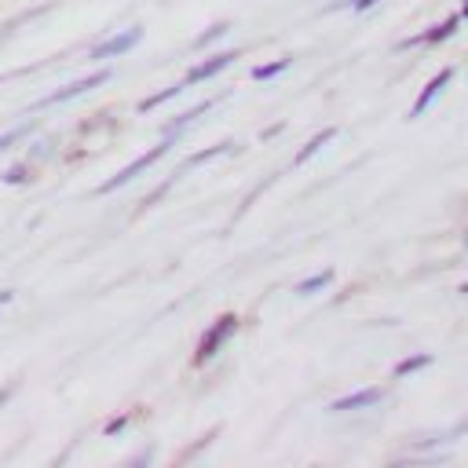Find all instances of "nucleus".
Here are the masks:
<instances>
[{
    "label": "nucleus",
    "mask_w": 468,
    "mask_h": 468,
    "mask_svg": "<svg viewBox=\"0 0 468 468\" xmlns=\"http://www.w3.org/2000/svg\"><path fill=\"white\" fill-rule=\"evenodd\" d=\"M241 329V314L238 311H223L219 318H212L205 329H201V336H197V344H194V355H190V366L194 369H205L230 340H234V333Z\"/></svg>",
    "instance_id": "obj_1"
},
{
    "label": "nucleus",
    "mask_w": 468,
    "mask_h": 468,
    "mask_svg": "<svg viewBox=\"0 0 468 468\" xmlns=\"http://www.w3.org/2000/svg\"><path fill=\"white\" fill-rule=\"evenodd\" d=\"M176 143H179V139H172V135H161V139H157V143H154V146H150L146 154H139V157H132V161H128L124 168H117V172H113L110 179H102V183H99V186H95L91 194H95V197H102V194H113V190H121V186H128L132 179H139L143 172H150V168H154V165H157L161 157H168V150H172Z\"/></svg>",
    "instance_id": "obj_2"
},
{
    "label": "nucleus",
    "mask_w": 468,
    "mask_h": 468,
    "mask_svg": "<svg viewBox=\"0 0 468 468\" xmlns=\"http://www.w3.org/2000/svg\"><path fill=\"white\" fill-rule=\"evenodd\" d=\"M106 80H110V69H106V66H102V69H91V73H84V77H77V80L55 88V91L40 95L37 102H29V113H37V110H51V106H62V102H73V99H80V95L102 88Z\"/></svg>",
    "instance_id": "obj_3"
},
{
    "label": "nucleus",
    "mask_w": 468,
    "mask_h": 468,
    "mask_svg": "<svg viewBox=\"0 0 468 468\" xmlns=\"http://www.w3.org/2000/svg\"><path fill=\"white\" fill-rule=\"evenodd\" d=\"M143 40V26H128V29H117L110 37H102L99 44L88 48V62H110V58H121L128 55L132 48H139Z\"/></svg>",
    "instance_id": "obj_4"
},
{
    "label": "nucleus",
    "mask_w": 468,
    "mask_h": 468,
    "mask_svg": "<svg viewBox=\"0 0 468 468\" xmlns=\"http://www.w3.org/2000/svg\"><path fill=\"white\" fill-rule=\"evenodd\" d=\"M238 58H241V51H238V48H223V51H212V55L197 58V62H194V66L183 73V84H186V88H194V84H205V80L219 77L223 69H230Z\"/></svg>",
    "instance_id": "obj_5"
},
{
    "label": "nucleus",
    "mask_w": 468,
    "mask_h": 468,
    "mask_svg": "<svg viewBox=\"0 0 468 468\" xmlns=\"http://www.w3.org/2000/svg\"><path fill=\"white\" fill-rule=\"evenodd\" d=\"M457 29H461V15H446L442 22H431L428 29H420V33H413V37H402L395 48H399V51H410V48H439V44H446Z\"/></svg>",
    "instance_id": "obj_6"
},
{
    "label": "nucleus",
    "mask_w": 468,
    "mask_h": 468,
    "mask_svg": "<svg viewBox=\"0 0 468 468\" xmlns=\"http://www.w3.org/2000/svg\"><path fill=\"white\" fill-rule=\"evenodd\" d=\"M384 399H388V388H380V384H369V388H355V391H347V395L333 399V402H329V413L344 417V413H362V410H377V406H380Z\"/></svg>",
    "instance_id": "obj_7"
},
{
    "label": "nucleus",
    "mask_w": 468,
    "mask_h": 468,
    "mask_svg": "<svg viewBox=\"0 0 468 468\" xmlns=\"http://www.w3.org/2000/svg\"><path fill=\"white\" fill-rule=\"evenodd\" d=\"M450 80H453V66H442V69H439V73L420 88V95L413 99V106H410V121H413V117H420V113H428V106H431V102L450 88Z\"/></svg>",
    "instance_id": "obj_8"
},
{
    "label": "nucleus",
    "mask_w": 468,
    "mask_h": 468,
    "mask_svg": "<svg viewBox=\"0 0 468 468\" xmlns=\"http://www.w3.org/2000/svg\"><path fill=\"white\" fill-rule=\"evenodd\" d=\"M216 102H219V95H208V99H201V102L186 106L183 113H176L172 121H165V124H161V135H172V139H179V135H183V132H186V128H190V124H194L201 113H208Z\"/></svg>",
    "instance_id": "obj_9"
},
{
    "label": "nucleus",
    "mask_w": 468,
    "mask_h": 468,
    "mask_svg": "<svg viewBox=\"0 0 468 468\" xmlns=\"http://www.w3.org/2000/svg\"><path fill=\"white\" fill-rule=\"evenodd\" d=\"M227 154H238V143H234V139H223V143H212V146H205V150L186 154V157H183V165H179L176 172L183 176V172L201 168V165H208V161H216V157H227Z\"/></svg>",
    "instance_id": "obj_10"
},
{
    "label": "nucleus",
    "mask_w": 468,
    "mask_h": 468,
    "mask_svg": "<svg viewBox=\"0 0 468 468\" xmlns=\"http://www.w3.org/2000/svg\"><path fill=\"white\" fill-rule=\"evenodd\" d=\"M336 132H340L336 124H325L322 132H314V135H311V139H307V143H303V146L292 154V168H300V165H307L311 157H318V154H322V150H325V146L336 139Z\"/></svg>",
    "instance_id": "obj_11"
},
{
    "label": "nucleus",
    "mask_w": 468,
    "mask_h": 468,
    "mask_svg": "<svg viewBox=\"0 0 468 468\" xmlns=\"http://www.w3.org/2000/svg\"><path fill=\"white\" fill-rule=\"evenodd\" d=\"M37 124H40L37 117H26L22 124H11V128H4V132H0V154H7L11 146H18V143H26V139H29L33 132H37Z\"/></svg>",
    "instance_id": "obj_12"
},
{
    "label": "nucleus",
    "mask_w": 468,
    "mask_h": 468,
    "mask_svg": "<svg viewBox=\"0 0 468 468\" xmlns=\"http://www.w3.org/2000/svg\"><path fill=\"white\" fill-rule=\"evenodd\" d=\"M329 285H333V271L325 267V271H314V274L300 278V282L292 285V292H296V296H318V292H325Z\"/></svg>",
    "instance_id": "obj_13"
},
{
    "label": "nucleus",
    "mask_w": 468,
    "mask_h": 468,
    "mask_svg": "<svg viewBox=\"0 0 468 468\" xmlns=\"http://www.w3.org/2000/svg\"><path fill=\"white\" fill-rule=\"evenodd\" d=\"M431 366V355L428 351H413V355H406V358H399L395 366H391V377L395 380H406V377H413V373H420V369H428Z\"/></svg>",
    "instance_id": "obj_14"
},
{
    "label": "nucleus",
    "mask_w": 468,
    "mask_h": 468,
    "mask_svg": "<svg viewBox=\"0 0 468 468\" xmlns=\"http://www.w3.org/2000/svg\"><path fill=\"white\" fill-rule=\"evenodd\" d=\"M183 91H186V84H183V80H176V84H168V88H161V91H154V95H146V99H143V102H139L135 110H139V113H154L157 106H165V102H172V99H179Z\"/></svg>",
    "instance_id": "obj_15"
},
{
    "label": "nucleus",
    "mask_w": 468,
    "mask_h": 468,
    "mask_svg": "<svg viewBox=\"0 0 468 468\" xmlns=\"http://www.w3.org/2000/svg\"><path fill=\"white\" fill-rule=\"evenodd\" d=\"M230 29H234V26H230L227 18H219V22H212V26H205V29H201V33L194 37V44H190V48H194V51H205V48H212V44H219V40H223V37H227Z\"/></svg>",
    "instance_id": "obj_16"
},
{
    "label": "nucleus",
    "mask_w": 468,
    "mask_h": 468,
    "mask_svg": "<svg viewBox=\"0 0 468 468\" xmlns=\"http://www.w3.org/2000/svg\"><path fill=\"white\" fill-rule=\"evenodd\" d=\"M289 66H292V58L282 55V58H274V62H260V66H252L249 77H252V80H274V77H282Z\"/></svg>",
    "instance_id": "obj_17"
},
{
    "label": "nucleus",
    "mask_w": 468,
    "mask_h": 468,
    "mask_svg": "<svg viewBox=\"0 0 468 468\" xmlns=\"http://www.w3.org/2000/svg\"><path fill=\"white\" fill-rule=\"evenodd\" d=\"M0 179H4L7 186H26V183H33V161L26 157V161H15V165H7Z\"/></svg>",
    "instance_id": "obj_18"
},
{
    "label": "nucleus",
    "mask_w": 468,
    "mask_h": 468,
    "mask_svg": "<svg viewBox=\"0 0 468 468\" xmlns=\"http://www.w3.org/2000/svg\"><path fill=\"white\" fill-rule=\"evenodd\" d=\"M176 183H179V172H172V176H168L165 183H157V186H154V190H150V194H146V197L139 201V208H135V216H143V212H150V208H154V205H157V201H161V197H165V194H168V190H172Z\"/></svg>",
    "instance_id": "obj_19"
},
{
    "label": "nucleus",
    "mask_w": 468,
    "mask_h": 468,
    "mask_svg": "<svg viewBox=\"0 0 468 468\" xmlns=\"http://www.w3.org/2000/svg\"><path fill=\"white\" fill-rule=\"evenodd\" d=\"M216 435H219V424H216V428H208V431H205V435H197V442H194V446H186V450H183V453H179V464H186V461H194V457H197V453H201V450H208V446H212V439H216Z\"/></svg>",
    "instance_id": "obj_20"
},
{
    "label": "nucleus",
    "mask_w": 468,
    "mask_h": 468,
    "mask_svg": "<svg viewBox=\"0 0 468 468\" xmlns=\"http://www.w3.org/2000/svg\"><path fill=\"white\" fill-rule=\"evenodd\" d=\"M132 420H135V413H132V410H124V413H117V417H110V420L102 424V435H106V439H113V435H121Z\"/></svg>",
    "instance_id": "obj_21"
},
{
    "label": "nucleus",
    "mask_w": 468,
    "mask_h": 468,
    "mask_svg": "<svg viewBox=\"0 0 468 468\" xmlns=\"http://www.w3.org/2000/svg\"><path fill=\"white\" fill-rule=\"evenodd\" d=\"M442 442H453V431H435V435H420V439H413L410 446H413V450H435V446H442Z\"/></svg>",
    "instance_id": "obj_22"
},
{
    "label": "nucleus",
    "mask_w": 468,
    "mask_h": 468,
    "mask_svg": "<svg viewBox=\"0 0 468 468\" xmlns=\"http://www.w3.org/2000/svg\"><path fill=\"white\" fill-rule=\"evenodd\" d=\"M380 0H336V4H329L325 11H351V15H362V11H369V7H377Z\"/></svg>",
    "instance_id": "obj_23"
},
{
    "label": "nucleus",
    "mask_w": 468,
    "mask_h": 468,
    "mask_svg": "<svg viewBox=\"0 0 468 468\" xmlns=\"http://www.w3.org/2000/svg\"><path fill=\"white\" fill-rule=\"evenodd\" d=\"M15 391H18V380H7V384L0 388V406H4V402H7V399H11Z\"/></svg>",
    "instance_id": "obj_24"
},
{
    "label": "nucleus",
    "mask_w": 468,
    "mask_h": 468,
    "mask_svg": "<svg viewBox=\"0 0 468 468\" xmlns=\"http://www.w3.org/2000/svg\"><path fill=\"white\" fill-rule=\"evenodd\" d=\"M282 128H285V121H278V124H271V128H263V132H260V139H274V135H278Z\"/></svg>",
    "instance_id": "obj_25"
},
{
    "label": "nucleus",
    "mask_w": 468,
    "mask_h": 468,
    "mask_svg": "<svg viewBox=\"0 0 468 468\" xmlns=\"http://www.w3.org/2000/svg\"><path fill=\"white\" fill-rule=\"evenodd\" d=\"M150 457H154V453H150V450H143V453H135V457H132V461H128V464H146V461H150Z\"/></svg>",
    "instance_id": "obj_26"
},
{
    "label": "nucleus",
    "mask_w": 468,
    "mask_h": 468,
    "mask_svg": "<svg viewBox=\"0 0 468 468\" xmlns=\"http://www.w3.org/2000/svg\"><path fill=\"white\" fill-rule=\"evenodd\" d=\"M457 15H461V22H468V0H461V11Z\"/></svg>",
    "instance_id": "obj_27"
},
{
    "label": "nucleus",
    "mask_w": 468,
    "mask_h": 468,
    "mask_svg": "<svg viewBox=\"0 0 468 468\" xmlns=\"http://www.w3.org/2000/svg\"><path fill=\"white\" fill-rule=\"evenodd\" d=\"M11 296H15V292H11V289H0V303H7V300H11Z\"/></svg>",
    "instance_id": "obj_28"
},
{
    "label": "nucleus",
    "mask_w": 468,
    "mask_h": 468,
    "mask_svg": "<svg viewBox=\"0 0 468 468\" xmlns=\"http://www.w3.org/2000/svg\"><path fill=\"white\" fill-rule=\"evenodd\" d=\"M461 241H464V249H468V223L461 227Z\"/></svg>",
    "instance_id": "obj_29"
},
{
    "label": "nucleus",
    "mask_w": 468,
    "mask_h": 468,
    "mask_svg": "<svg viewBox=\"0 0 468 468\" xmlns=\"http://www.w3.org/2000/svg\"><path fill=\"white\" fill-rule=\"evenodd\" d=\"M457 292H461V296H468V282H461V285H457Z\"/></svg>",
    "instance_id": "obj_30"
}]
</instances>
